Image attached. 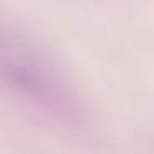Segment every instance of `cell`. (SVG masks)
Instances as JSON below:
<instances>
[{"label":"cell","instance_id":"obj_1","mask_svg":"<svg viewBox=\"0 0 154 154\" xmlns=\"http://www.w3.org/2000/svg\"><path fill=\"white\" fill-rule=\"evenodd\" d=\"M0 86L50 113L80 114L68 86L51 65L25 42L0 28Z\"/></svg>","mask_w":154,"mask_h":154}]
</instances>
